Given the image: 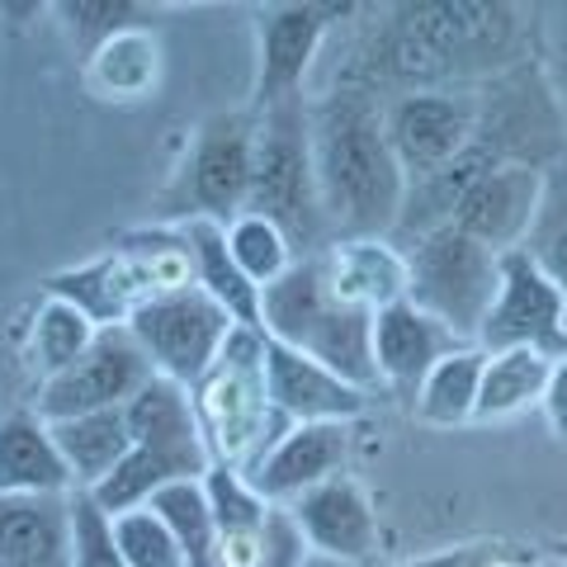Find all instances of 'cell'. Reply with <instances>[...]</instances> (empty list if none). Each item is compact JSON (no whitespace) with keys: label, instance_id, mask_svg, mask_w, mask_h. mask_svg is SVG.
<instances>
[{"label":"cell","instance_id":"17","mask_svg":"<svg viewBox=\"0 0 567 567\" xmlns=\"http://www.w3.org/2000/svg\"><path fill=\"white\" fill-rule=\"evenodd\" d=\"M76 492L0 496V567H71Z\"/></svg>","mask_w":567,"mask_h":567},{"label":"cell","instance_id":"22","mask_svg":"<svg viewBox=\"0 0 567 567\" xmlns=\"http://www.w3.org/2000/svg\"><path fill=\"white\" fill-rule=\"evenodd\" d=\"M483 364L487 350L477 346H458L440 360L425 383L416 388L412 412L425 425H440V431H454V425H468L477 416V388H483Z\"/></svg>","mask_w":567,"mask_h":567},{"label":"cell","instance_id":"35","mask_svg":"<svg viewBox=\"0 0 567 567\" xmlns=\"http://www.w3.org/2000/svg\"><path fill=\"white\" fill-rule=\"evenodd\" d=\"M535 567H558V563H535Z\"/></svg>","mask_w":567,"mask_h":567},{"label":"cell","instance_id":"21","mask_svg":"<svg viewBox=\"0 0 567 567\" xmlns=\"http://www.w3.org/2000/svg\"><path fill=\"white\" fill-rule=\"evenodd\" d=\"M52 440L71 468L76 492H95L133 450V431H128V412H91V416H71V421H48Z\"/></svg>","mask_w":567,"mask_h":567},{"label":"cell","instance_id":"18","mask_svg":"<svg viewBox=\"0 0 567 567\" xmlns=\"http://www.w3.org/2000/svg\"><path fill=\"white\" fill-rule=\"evenodd\" d=\"M327 275L331 289L360 312H383L406 298V251H398L383 237H350V241H331L327 251Z\"/></svg>","mask_w":567,"mask_h":567},{"label":"cell","instance_id":"15","mask_svg":"<svg viewBox=\"0 0 567 567\" xmlns=\"http://www.w3.org/2000/svg\"><path fill=\"white\" fill-rule=\"evenodd\" d=\"M298 529L312 554L322 558H341V563H364L369 554L379 548V520H374V506H369L364 487L354 477H327L322 487L303 492L298 502L289 506Z\"/></svg>","mask_w":567,"mask_h":567},{"label":"cell","instance_id":"26","mask_svg":"<svg viewBox=\"0 0 567 567\" xmlns=\"http://www.w3.org/2000/svg\"><path fill=\"white\" fill-rule=\"evenodd\" d=\"M147 506L166 520L175 544L185 548L189 567H213V558H218V520H213L204 477H181V483H166Z\"/></svg>","mask_w":567,"mask_h":567},{"label":"cell","instance_id":"1","mask_svg":"<svg viewBox=\"0 0 567 567\" xmlns=\"http://www.w3.org/2000/svg\"><path fill=\"white\" fill-rule=\"evenodd\" d=\"M317 204L336 241L383 237L402 223L406 175L383 133V110L360 91H336L308 110Z\"/></svg>","mask_w":567,"mask_h":567},{"label":"cell","instance_id":"20","mask_svg":"<svg viewBox=\"0 0 567 567\" xmlns=\"http://www.w3.org/2000/svg\"><path fill=\"white\" fill-rule=\"evenodd\" d=\"M181 237H185V251L194 265V284H199L218 308L233 312L237 327L260 331V289L237 270L233 251H227V227L213 218H185Z\"/></svg>","mask_w":567,"mask_h":567},{"label":"cell","instance_id":"31","mask_svg":"<svg viewBox=\"0 0 567 567\" xmlns=\"http://www.w3.org/2000/svg\"><path fill=\"white\" fill-rule=\"evenodd\" d=\"M62 14L71 20V29L81 33L91 48H100L104 39H114V33H123V29H133V20L142 14V6H123V0H76V6H62Z\"/></svg>","mask_w":567,"mask_h":567},{"label":"cell","instance_id":"4","mask_svg":"<svg viewBox=\"0 0 567 567\" xmlns=\"http://www.w3.org/2000/svg\"><path fill=\"white\" fill-rule=\"evenodd\" d=\"M246 213L270 218L293 246H322L327 218L322 204H317L312 128L303 100H284L275 110H265V118L256 123V171Z\"/></svg>","mask_w":567,"mask_h":567},{"label":"cell","instance_id":"32","mask_svg":"<svg viewBox=\"0 0 567 567\" xmlns=\"http://www.w3.org/2000/svg\"><path fill=\"white\" fill-rule=\"evenodd\" d=\"M539 412L548 421V431L567 440V354H563V360H554V369H548V388H544Z\"/></svg>","mask_w":567,"mask_h":567},{"label":"cell","instance_id":"9","mask_svg":"<svg viewBox=\"0 0 567 567\" xmlns=\"http://www.w3.org/2000/svg\"><path fill=\"white\" fill-rule=\"evenodd\" d=\"M383 133L393 147L406 185L454 166L477 142V104L468 95L412 91L383 110Z\"/></svg>","mask_w":567,"mask_h":567},{"label":"cell","instance_id":"8","mask_svg":"<svg viewBox=\"0 0 567 567\" xmlns=\"http://www.w3.org/2000/svg\"><path fill=\"white\" fill-rule=\"evenodd\" d=\"M152 379H156V369L133 341V331L110 327V331H100V341L91 346L85 360L62 369L58 379H43L39 416L71 421V416H91V412H114V406H128Z\"/></svg>","mask_w":567,"mask_h":567},{"label":"cell","instance_id":"25","mask_svg":"<svg viewBox=\"0 0 567 567\" xmlns=\"http://www.w3.org/2000/svg\"><path fill=\"white\" fill-rule=\"evenodd\" d=\"M100 341V327L85 317L76 303L48 293L39 317H33V336H29V354H33V369L43 379H58L62 369H71L76 360L91 354V346Z\"/></svg>","mask_w":567,"mask_h":567},{"label":"cell","instance_id":"27","mask_svg":"<svg viewBox=\"0 0 567 567\" xmlns=\"http://www.w3.org/2000/svg\"><path fill=\"white\" fill-rule=\"evenodd\" d=\"M227 251H233L237 270L251 279L260 293L293 270V241L284 237L270 218H260V213H237V218L227 223Z\"/></svg>","mask_w":567,"mask_h":567},{"label":"cell","instance_id":"6","mask_svg":"<svg viewBox=\"0 0 567 567\" xmlns=\"http://www.w3.org/2000/svg\"><path fill=\"white\" fill-rule=\"evenodd\" d=\"M233 327H237L233 312L213 303L199 284L156 293L128 317L133 341L152 360V369L181 388H194L208 374L218 350L227 346V336H233Z\"/></svg>","mask_w":567,"mask_h":567},{"label":"cell","instance_id":"12","mask_svg":"<svg viewBox=\"0 0 567 567\" xmlns=\"http://www.w3.org/2000/svg\"><path fill=\"white\" fill-rule=\"evenodd\" d=\"M544 185H548V171H539V166L496 162L483 181L464 194V204H458V213H454V227L477 237L483 246H492L496 256L520 251L529 227H535V218H539Z\"/></svg>","mask_w":567,"mask_h":567},{"label":"cell","instance_id":"29","mask_svg":"<svg viewBox=\"0 0 567 567\" xmlns=\"http://www.w3.org/2000/svg\"><path fill=\"white\" fill-rule=\"evenodd\" d=\"M520 251L539 265L563 289L567 298V171H554L544 185V204H539V218L529 227V237Z\"/></svg>","mask_w":567,"mask_h":567},{"label":"cell","instance_id":"7","mask_svg":"<svg viewBox=\"0 0 567 567\" xmlns=\"http://www.w3.org/2000/svg\"><path fill=\"white\" fill-rule=\"evenodd\" d=\"M477 350H539L548 360L567 354V298L525 251L502 256V284L477 327Z\"/></svg>","mask_w":567,"mask_h":567},{"label":"cell","instance_id":"16","mask_svg":"<svg viewBox=\"0 0 567 567\" xmlns=\"http://www.w3.org/2000/svg\"><path fill=\"white\" fill-rule=\"evenodd\" d=\"M327 6H275L260 20V76L256 104L275 110L284 100H303V76L322 48V33L331 24Z\"/></svg>","mask_w":567,"mask_h":567},{"label":"cell","instance_id":"33","mask_svg":"<svg viewBox=\"0 0 567 567\" xmlns=\"http://www.w3.org/2000/svg\"><path fill=\"white\" fill-rule=\"evenodd\" d=\"M468 563V548H450V554H425L412 563H398V567H464Z\"/></svg>","mask_w":567,"mask_h":567},{"label":"cell","instance_id":"10","mask_svg":"<svg viewBox=\"0 0 567 567\" xmlns=\"http://www.w3.org/2000/svg\"><path fill=\"white\" fill-rule=\"evenodd\" d=\"M251 171H256V118L218 114L194 137L189 166H185V218L233 223L251 199Z\"/></svg>","mask_w":567,"mask_h":567},{"label":"cell","instance_id":"13","mask_svg":"<svg viewBox=\"0 0 567 567\" xmlns=\"http://www.w3.org/2000/svg\"><path fill=\"white\" fill-rule=\"evenodd\" d=\"M265 383H270V406L289 425L308 421H354L369 406L364 388L346 383L341 374H331L327 364H317L312 354L289 350L270 341L265 346Z\"/></svg>","mask_w":567,"mask_h":567},{"label":"cell","instance_id":"34","mask_svg":"<svg viewBox=\"0 0 567 567\" xmlns=\"http://www.w3.org/2000/svg\"><path fill=\"white\" fill-rule=\"evenodd\" d=\"M303 567H360V563H341V558H322V554H312Z\"/></svg>","mask_w":567,"mask_h":567},{"label":"cell","instance_id":"19","mask_svg":"<svg viewBox=\"0 0 567 567\" xmlns=\"http://www.w3.org/2000/svg\"><path fill=\"white\" fill-rule=\"evenodd\" d=\"M71 468L39 412L0 421V496H71Z\"/></svg>","mask_w":567,"mask_h":567},{"label":"cell","instance_id":"14","mask_svg":"<svg viewBox=\"0 0 567 567\" xmlns=\"http://www.w3.org/2000/svg\"><path fill=\"white\" fill-rule=\"evenodd\" d=\"M458 346L464 341H458L450 327H440L431 312H421L412 298H402V303L374 312V369H379V383L393 388L406 406L416 402V388L425 383V374H431V369Z\"/></svg>","mask_w":567,"mask_h":567},{"label":"cell","instance_id":"3","mask_svg":"<svg viewBox=\"0 0 567 567\" xmlns=\"http://www.w3.org/2000/svg\"><path fill=\"white\" fill-rule=\"evenodd\" d=\"M265 346L270 336L256 327H233L227 346L218 350L213 369L189 388L194 412H199L204 440L213 464L246 473L256 458L289 431L275 406H270V383H265Z\"/></svg>","mask_w":567,"mask_h":567},{"label":"cell","instance_id":"28","mask_svg":"<svg viewBox=\"0 0 567 567\" xmlns=\"http://www.w3.org/2000/svg\"><path fill=\"white\" fill-rule=\"evenodd\" d=\"M110 529H114V544L128 567H189L185 548L175 544L166 520L156 516L152 506L118 511V516H110Z\"/></svg>","mask_w":567,"mask_h":567},{"label":"cell","instance_id":"23","mask_svg":"<svg viewBox=\"0 0 567 567\" xmlns=\"http://www.w3.org/2000/svg\"><path fill=\"white\" fill-rule=\"evenodd\" d=\"M91 91L100 100H142L162 76V43L152 39L147 29H123L114 39H104L100 48H91Z\"/></svg>","mask_w":567,"mask_h":567},{"label":"cell","instance_id":"11","mask_svg":"<svg viewBox=\"0 0 567 567\" xmlns=\"http://www.w3.org/2000/svg\"><path fill=\"white\" fill-rule=\"evenodd\" d=\"M350 458V425L346 421H308L289 425L251 468V483L270 506H293L303 492L322 487L327 477H341Z\"/></svg>","mask_w":567,"mask_h":567},{"label":"cell","instance_id":"2","mask_svg":"<svg viewBox=\"0 0 567 567\" xmlns=\"http://www.w3.org/2000/svg\"><path fill=\"white\" fill-rule=\"evenodd\" d=\"M260 331L270 341L312 354L331 374L346 383L374 393L379 369H374V312L350 308L341 293L331 289L322 251L293 260V270L275 279L260 293Z\"/></svg>","mask_w":567,"mask_h":567},{"label":"cell","instance_id":"24","mask_svg":"<svg viewBox=\"0 0 567 567\" xmlns=\"http://www.w3.org/2000/svg\"><path fill=\"white\" fill-rule=\"evenodd\" d=\"M548 369L554 360L539 350H496L483 364V388H477V416L473 421H511L544 402Z\"/></svg>","mask_w":567,"mask_h":567},{"label":"cell","instance_id":"5","mask_svg":"<svg viewBox=\"0 0 567 567\" xmlns=\"http://www.w3.org/2000/svg\"><path fill=\"white\" fill-rule=\"evenodd\" d=\"M406 275H412L406 298L421 312H431L440 327H450L464 346H473L496 298V284H502V256L450 223L412 241Z\"/></svg>","mask_w":567,"mask_h":567},{"label":"cell","instance_id":"30","mask_svg":"<svg viewBox=\"0 0 567 567\" xmlns=\"http://www.w3.org/2000/svg\"><path fill=\"white\" fill-rule=\"evenodd\" d=\"M71 567H128L114 544L110 516L85 492H76V548H71Z\"/></svg>","mask_w":567,"mask_h":567}]
</instances>
